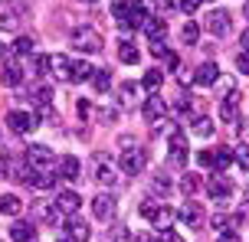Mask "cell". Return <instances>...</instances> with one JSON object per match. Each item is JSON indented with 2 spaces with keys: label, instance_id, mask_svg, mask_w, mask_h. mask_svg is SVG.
<instances>
[{
  "label": "cell",
  "instance_id": "obj_1",
  "mask_svg": "<svg viewBox=\"0 0 249 242\" xmlns=\"http://www.w3.org/2000/svg\"><path fill=\"white\" fill-rule=\"evenodd\" d=\"M102 33L95 30V26H79V30H72V46L79 52H102Z\"/></svg>",
  "mask_w": 249,
  "mask_h": 242
},
{
  "label": "cell",
  "instance_id": "obj_2",
  "mask_svg": "<svg viewBox=\"0 0 249 242\" xmlns=\"http://www.w3.org/2000/svg\"><path fill=\"white\" fill-rule=\"evenodd\" d=\"M144 164H148V151H144V147H135V144H131V147H124L122 157H118L122 174H131V177H135V174H141V170H144Z\"/></svg>",
  "mask_w": 249,
  "mask_h": 242
},
{
  "label": "cell",
  "instance_id": "obj_3",
  "mask_svg": "<svg viewBox=\"0 0 249 242\" xmlns=\"http://www.w3.org/2000/svg\"><path fill=\"white\" fill-rule=\"evenodd\" d=\"M7 128H10L13 134H33L39 128V118L33 115V112H20V108H17V112L7 115Z\"/></svg>",
  "mask_w": 249,
  "mask_h": 242
},
{
  "label": "cell",
  "instance_id": "obj_4",
  "mask_svg": "<svg viewBox=\"0 0 249 242\" xmlns=\"http://www.w3.org/2000/svg\"><path fill=\"white\" fill-rule=\"evenodd\" d=\"M115 213H118V200H115L112 193H99L95 200H92V216L102 219V223H112Z\"/></svg>",
  "mask_w": 249,
  "mask_h": 242
},
{
  "label": "cell",
  "instance_id": "obj_5",
  "mask_svg": "<svg viewBox=\"0 0 249 242\" xmlns=\"http://www.w3.org/2000/svg\"><path fill=\"white\" fill-rule=\"evenodd\" d=\"M26 164L30 170H53V151L46 144H33V147H26Z\"/></svg>",
  "mask_w": 249,
  "mask_h": 242
},
{
  "label": "cell",
  "instance_id": "obj_6",
  "mask_svg": "<svg viewBox=\"0 0 249 242\" xmlns=\"http://www.w3.org/2000/svg\"><path fill=\"white\" fill-rule=\"evenodd\" d=\"M207 193H210V200H230L233 196V180L226 177V174H210Z\"/></svg>",
  "mask_w": 249,
  "mask_h": 242
},
{
  "label": "cell",
  "instance_id": "obj_7",
  "mask_svg": "<svg viewBox=\"0 0 249 242\" xmlns=\"http://www.w3.org/2000/svg\"><path fill=\"white\" fill-rule=\"evenodd\" d=\"M184 226H194V229H200L203 226V210H200V203H194V200H184V206L174 213Z\"/></svg>",
  "mask_w": 249,
  "mask_h": 242
},
{
  "label": "cell",
  "instance_id": "obj_8",
  "mask_svg": "<svg viewBox=\"0 0 249 242\" xmlns=\"http://www.w3.org/2000/svg\"><path fill=\"white\" fill-rule=\"evenodd\" d=\"M187 157H190V151H187V141H184V134L177 131L174 138H171V147H167V164L184 167V164H187Z\"/></svg>",
  "mask_w": 249,
  "mask_h": 242
},
{
  "label": "cell",
  "instance_id": "obj_9",
  "mask_svg": "<svg viewBox=\"0 0 249 242\" xmlns=\"http://www.w3.org/2000/svg\"><path fill=\"white\" fill-rule=\"evenodd\" d=\"M230 26H233L230 10H213L210 16H207V30H210L213 36H226V33H230Z\"/></svg>",
  "mask_w": 249,
  "mask_h": 242
},
{
  "label": "cell",
  "instance_id": "obj_10",
  "mask_svg": "<svg viewBox=\"0 0 249 242\" xmlns=\"http://www.w3.org/2000/svg\"><path fill=\"white\" fill-rule=\"evenodd\" d=\"M216 79H220V65L213 63V59H207V63H203L197 72H194V85H200V89H210Z\"/></svg>",
  "mask_w": 249,
  "mask_h": 242
},
{
  "label": "cell",
  "instance_id": "obj_11",
  "mask_svg": "<svg viewBox=\"0 0 249 242\" xmlns=\"http://www.w3.org/2000/svg\"><path fill=\"white\" fill-rule=\"evenodd\" d=\"M79 170H82V164L72 154H62L56 161V177H62V180H79Z\"/></svg>",
  "mask_w": 249,
  "mask_h": 242
},
{
  "label": "cell",
  "instance_id": "obj_12",
  "mask_svg": "<svg viewBox=\"0 0 249 242\" xmlns=\"http://www.w3.org/2000/svg\"><path fill=\"white\" fill-rule=\"evenodd\" d=\"M144 121H151V125H158V121H164V112H167V105H164L161 95H148L144 98Z\"/></svg>",
  "mask_w": 249,
  "mask_h": 242
},
{
  "label": "cell",
  "instance_id": "obj_13",
  "mask_svg": "<svg viewBox=\"0 0 249 242\" xmlns=\"http://www.w3.org/2000/svg\"><path fill=\"white\" fill-rule=\"evenodd\" d=\"M220 118L223 121H239V92H226L223 102H220Z\"/></svg>",
  "mask_w": 249,
  "mask_h": 242
},
{
  "label": "cell",
  "instance_id": "obj_14",
  "mask_svg": "<svg viewBox=\"0 0 249 242\" xmlns=\"http://www.w3.org/2000/svg\"><path fill=\"white\" fill-rule=\"evenodd\" d=\"M26 187H33V190H56V174H50V170H30Z\"/></svg>",
  "mask_w": 249,
  "mask_h": 242
},
{
  "label": "cell",
  "instance_id": "obj_15",
  "mask_svg": "<svg viewBox=\"0 0 249 242\" xmlns=\"http://www.w3.org/2000/svg\"><path fill=\"white\" fill-rule=\"evenodd\" d=\"M56 210H59L62 216L69 219V216H75L79 213V193H72V190H62L59 196H56Z\"/></svg>",
  "mask_w": 249,
  "mask_h": 242
},
{
  "label": "cell",
  "instance_id": "obj_16",
  "mask_svg": "<svg viewBox=\"0 0 249 242\" xmlns=\"http://www.w3.org/2000/svg\"><path fill=\"white\" fill-rule=\"evenodd\" d=\"M66 232H69V242H89V236H92V229H89L79 216L66 219Z\"/></svg>",
  "mask_w": 249,
  "mask_h": 242
},
{
  "label": "cell",
  "instance_id": "obj_17",
  "mask_svg": "<svg viewBox=\"0 0 249 242\" xmlns=\"http://www.w3.org/2000/svg\"><path fill=\"white\" fill-rule=\"evenodd\" d=\"M95 177H99V183H105V187H115V180H118L115 167L108 164L102 154H95Z\"/></svg>",
  "mask_w": 249,
  "mask_h": 242
},
{
  "label": "cell",
  "instance_id": "obj_18",
  "mask_svg": "<svg viewBox=\"0 0 249 242\" xmlns=\"http://www.w3.org/2000/svg\"><path fill=\"white\" fill-rule=\"evenodd\" d=\"M10 239L13 242H36V226H33V223H13Z\"/></svg>",
  "mask_w": 249,
  "mask_h": 242
},
{
  "label": "cell",
  "instance_id": "obj_19",
  "mask_svg": "<svg viewBox=\"0 0 249 242\" xmlns=\"http://www.w3.org/2000/svg\"><path fill=\"white\" fill-rule=\"evenodd\" d=\"M23 65H17V63H10V65H3V72H0V82L7 85V89H17L20 82H23Z\"/></svg>",
  "mask_w": 249,
  "mask_h": 242
},
{
  "label": "cell",
  "instance_id": "obj_20",
  "mask_svg": "<svg viewBox=\"0 0 249 242\" xmlns=\"http://www.w3.org/2000/svg\"><path fill=\"white\" fill-rule=\"evenodd\" d=\"M53 76L59 82H72V59L69 56H53Z\"/></svg>",
  "mask_w": 249,
  "mask_h": 242
},
{
  "label": "cell",
  "instance_id": "obj_21",
  "mask_svg": "<svg viewBox=\"0 0 249 242\" xmlns=\"http://www.w3.org/2000/svg\"><path fill=\"white\" fill-rule=\"evenodd\" d=\"M0 213H3V216H20V213H23V200H20L17 193H3V196H0Z\"/></svg>",
  "mask_w": 249,
  "mask_h": 242
},
{
  "label": "cell",
  "instance_id": "obj_22",
  "mask_svg": "<svg viewBox=\"0 0 249 242\" xmlns=\"http://www.w3.org/2000/svg\"><path fill=\"white\" fill-rule=\"evenodd\" d=\"M141 30L148 33V39H151V43H158V39H164V33H167V23H164L161 16H148Z\"/></svg>",
  "mask_w": 249,
  "mask_h": 242
},
{
  "label": "cell",
  "instance_id": "obj_23",
  "mask_svg": "<svg viewBox=\"0 0 249 242\" xmlns=\"http://www.w3.org/2000/svg\"><path fill=\"white\" fill-rule=\"evenodd\" d=\"M233 164V147H220V151H213V170L216 174H226Z\"/></svg>",
  "mask_w": 249,
  "mask_h": 242
},
{
  "label": "cell",
  "instance_id": "obj_24",
  "mask_svg": "<svg viewBox=\"0 0 249 242\" xmlns=\"http://www.w3.org/2000/svg\"><path fill=\"white\" fill-rule=\"evenodd\" d=\"M190 128H194V134H197V138H213V131H216V125H213L207 115H197Z\"/></svg>",
  "mask_w": 249,
  "mask_h": 242
},
{
  "label": "cell",
  "instance_id": "obj_25",
  "mask_svg": "<svg viewBox=\"0 0 249 242\" xmlns=\"http://www.w3.org/2000/svg\"><path fill=\"white\" fill-rule=\"evenodd\" d=\"M0 30H3V33H17V30H20V13L17 10H0Z\"/></svg>",
  "mask_w": 249,
  "mask_h": 242
},
{
  "label": "cell",
  "instance_id": "obj_26",
  "mask_svg": "<svg viewBox=\"0 0 249 242\" xmlns=\"http://www.w3.org/2000/svg\"><path fill=\"white\" fill-rule=\"evenodd\" d=\"M118 59H122L124 65H135L138 59H141V52H138L135 43H122V46H118Z\"/></svg>",
  "mask_w": 249,
  "mask_h": 242
},
{
  "label": "cell",
  "instance_id": "obj_27",
  "mask_svg": "<svg viewBox=\"0 0 249 242\" xmlns=\"http://www.w3.org/2000/svg\"><path fill=\"white\" fill-rule=\"evenodd\" d=\"M92 72H95V69H92L89 63H82V59L75 63V59H72V82H89V79H92Z\"/></svg>",
  "mask_w": 249,
  "mask_h": 242
},
{
  "label": "cell",
  "instance_id": "obj_28",
  "mask_svg": "<svg viewBox=\"0 0 249 242\" xmlns=\"http://www.w3.org/2000/svg\"><path fill=\"white\" fill-rule=\"evenodd\" d=\"M161 82H164L161 69H148V72H144V79H141V85H144L148 92H158V89H161Z\"/></svg>",
  "mask_w": 249,
  "mask_h": 242
},
{
  "label": "cell",
  "instance_id": "obj_29",
  "mask_svg": "<svg viewBox=\"0 0 249 242\" xmlns=\"http://www.w3.org/2000/svg\"><path fill=\"white\" fill-rule=\"evenodd\" d=\"M171 219H174V210H167V206H158V213H154V229H167L171 226Z\"/></svg>",
  "mask_w": 249,
  "mask_h": 242
},
{
  "label": "cell",
  "instance_id": "obj_30",
  "mask_svg": "<svg viewBox=\"0 0 249 242\" xmlns=\"http://www.w3.org/2000/svg\"><path fill=\"white\" fill-rule=\"evenodd\" d=\"M92 85H95L99 92H108V85H112V72H108V69H95V72H92Z\"/></svg>",
  "mask_w": 249,
  "mask_h": 242
},
{
  "label": "cell",
  "instance_id": "obj_31",
  "mask_svg": "<svg viewBox=\"0 0 249 242\" xmlns=\"http://www.w3.org/2000/svg\"><path fill=\"white\" fill-rule=\"evenodd\" d=\"M180 39H184L187 46H194V43L200 39V26L194 23V20H187V23H184V30H180Z\"/></svg>",
  "mask_w": 249,
  "mask_h": 242
},
{
  "label": "cell",
  "instance_id": "obj_32",
  "mask_svg": "<svg viewBox=\"0 0 249 242\" xmlns=\"http://www.w3.org/2000/svg\"><path fill=\"white\" fill-rule=\"evenodd\" d=\"M174 115H177V121H184V118L190 115V95H187V92L174 102Z\"/></svg>",
  "mask_w": 249,
  "mask_h": 242
},
{
  "label": "cell",
  "instance_id": "obj_33",
  "mask_svg": "<svg viewBox=\"0 0 249 242\" xmlns=\"http://www.w3.org/2000/svg\"><path fill=\"white\" fill-rule=\"evenodd\" d=\"M95 118H99L102 125H112L115 118H118V108H115V105H102L99 112H95Z\"/></svg>",
  "mask_w": 249,
  "mask_h": 242
},
{
  "label": "cell",
  "instance_id": "obj_34",
  "mask_svg": "<svg viewBox=\"0 0 249 242\" xmlns=\"http://www.w3.org/2000/svg\"><path fill=\"white\" fill-rule=\"evenodd\" d=\"M131 7H135V3H128V0H115V3H112V16L118 20V23H122L124 16L131 13Z\"/></svg>",
  "mask_w": 249,
  "mask_h": 242
},
{
  "label": "cell",
  "instance_id": "obj_35",
  "mask_svg": "<svg viewBox=\"0 0 249 242\" xmlns=\"http://www.w3.org/2000/svg\"><path fill=\"white\" fill-rule=\"evenodd\" d=\"M13 52H17V56H30V52H33V36H17Z\"/></svg>",
  "mask_w": 249,
  "mask_h": 242
},
{
  "label": "cell",
  "instance_id": "obj_36",
  "mask_svg": "<svg viewBox=\"0 0 249 242\" xmlns=\"http://www.w3.org/2000/svg\"><path fill=\"white\" fill-rule=\"evenodd\" d=\"M33 72H36V76L53 72V56H36V59H33Z\"/></svg>",
  "mask_w": 249,
  "mask_h": 242
},
{
  "label": "cell",
  "instance_id": "obj_37",
  "mask_svg": "<svg viewBox=\"0 0 249 242\" xmlns=\"http://www.w3.org/2000/svg\"><path fill=\"white\" fill-rule=\"evenodd\" d=\"M233 157L239 161L243 170H249V144H236V147H233Z\"/></svg>",
  "mask_w": 249,
  "mask_h": 242
},
{
  "label": "cell",
  "instance_id": "obj_38",
  "mask_svg": "<svg viewBox=\"0 0 249 242\" xmlns=\"http://www.w3.org/2000/svg\"><path fill=\"white\" fill-rule=\"evenodd\" d=\"M50 98H53V89H50V85H39V89L33 92V102H36V105H50Z\"/></svg>",
  "mask_w": 249,
  "mask_h": 242
},
{
  "label": "cell",
  "instance_id": "obj_39",
  "mask_svg": "<svg viewBox=\"0 0 249 242\" xmlns=\"http://www.w3.org/2000/svg\"><path fill=\"white\" fill-rule=\"evenodd\" d=\"M105 242H131V236H128V232H124L122 226H115V229L108 232V236H105Z\"/></svg>",
  "mask_w": 249,
  "mask_h": 242
},
{
  "label": "cell",
  "instance_id": "obj_40",
  "mask_svg": "<svg viewBox=\"0 0 249 242\" xmlns=\"http://www.w3.org/2000/svg\"><path fill=\"white\" fill-rule=\"evenodd\" d=\"M135 7L144 13V16H154V10H158V0H138Z\"/></svg>",
  "mask_w": 249,
  "mask_h": 242
},
{
  "label": "cell",
  "instance_id": "obj_41",
  "mask_svg": "<svg viewBox=\"0 0 249 242\" xmlns=\"http://www.w3.org/2000/svg\"><path fill=\"white\" fill-rule=\"evenodd\" d=\"M151 187H154V190H158V193H167V190H171V180L164 177V174H158V177L151 180Z\"/></svg>",
  "mask_w": 249,
  "mask_h": 242
},
{
  "label": "cell",
  "instance_id": "obj_42",
  "mask_svg": "<svg viewBox=\"0 0 249 242\" xmlns=\"http://www.w3.org/2000/svg\"><path fill=\"white\" fill-rule=\"evenodd\" d=\"M135 95H138V85H135V82H124V85H122V102L128 105Z\"/></svg>",
  "mask_w": 249,
  "mask_h": 242
},
{
  "label": "cell",
  "instance_id": "obj_43",
  "mask_svg": "<svg viewBox=\"0 0 249 242\" xmlns=\"http://www.w3.org/2000/svg\"><path fill=\"white\" fill-rule=\"evenodd\" d=\"M200 3H203V0H180V10H184L187 16H194V13L200 10Z\"/></svg>",
  "mask_w": 249,
  "mask_h": 242
},
{
  "label": "cell",
  "instance_id": "obj_44",
  "mask_svg": "<svg viewBox=\"0 0 249 242\" xmlns=\"http://www.w3.org/2000/svg\"><path fill=\"white\" fill-rule=\"evenodd\" d=\"M197 183H200V180L194 177V174H187V177L180 180V190H184V193H194V190H197Z\"/></svg>",
  "mask_w": 249,
  "mask_h": 242
},
{
  "label": "cell",
  "instance_id": "obj_45",
  "mask_svg": "<svg viewBox=\"0 0 249 242\" xmlns=\"http://www.w3.org/2000/svg\"><path fill=\"white\" fill-rule=\"evenodd\" d=\"M236 69L243 72V76H249V52H239L236 56Z\"/></svg>",
  "mask_w": 249,
  "mask_h": 242
},
{
  "label": "cell",
  "instance_id": "obj_46",
  "mask_svg": "<svg viewBox=\"0 0 249 242\" xmlns=\"http://www.w3.org/2000/svg\"><path fill=\"white\" fill-rule=\"evenodd\" d=\"M216 242H243V239H239V232H236V229H223Z\"/></svg>",
  "mask_w": 249,
  "mask_h": 242
},
{
  "label": "cell",
  "instance_id": "obj_47",
  "mask_svg": "<svg viewBox=\"0 0 249 242\" xmlns=\"http://www.w3.org/2000/svg\"><path fill=\"white\" fill-rule=\"evenodd\" d=\"M89 112H92V105H89L86 98H79V102H75V115H79V118H89Z\"/></svg>",
  "mask_w": 249,
  "mask_h": 242
},
{
  "label": "cell",
  "instance_id": "obj_48",
  "mask_svg": "<svg viewBox=\"0 0 249 242\" xmlns=\"http://www.w3.org/2000/svg\"><path fill=\"white\" fill-rule=\"evenodd\" d=\"M197 164L200 167H213V151H200L197 154Z\"/></svg>",
  "mask_w": 249,
  "mask_h": 242
},
{
  "label": "cell",
  "instance_id": "obj_49",
  "mask_svg": "<svg viewBox=\"0 0 249 242\" xmlns=\"http://www.w3.org/2000/svg\"><path fill=\"white\" fill-rule=\"evenodd\" d=\"M164 65L167 69H180V59H177L174 52H164Z\"/></svg>",
  "mask_w": 249,
  "mask_h": 242
},
{
  "label": "cell",
  "instance_id": "obj_50",
  "mask_svg": "<svg viewBox=\"0 0 249 242\" xmlns=\"http://www.w3.org/2000/svg\"><path fill=\"white\" fill-rule=\"evenodd\" d=\"M0 177H10V157L0 154Z\"/></svg>",
  "mask_w": 249,
  "mask_h": 242
},
{
  "label": "cell",
  "instance_id": "obj_51",
  "mask_svg": "<svg viewBox=\"0 0 249 242\" xmlns=\"http://www.w3.org/2000/svg\"><path fill=\"white\" fill-rule=\"evenodd\" d=\"M154 213H158V206H154V203H141V216H144V219H154Z\"/></svg>",
  "mask_w": 249,
  "mask_h": 242
},
{
  "label": "cell",
  "instance_id": "obj_52",
  "mask_svg": "<svg viewBox=\"0 0 249 242\" xmlns=\"http://www.w3.org/2000/svg\"><path fill=\"white\" fill-rule=\"evenodd\" d=\"M151 52H154V56H161V59H164V52H167V46H164V39H158V43H151Z\"/></svg>",
  "mask_w": 249,
  "mask_h": 242
},
{
  "label": "cell",
  "instance_id": "obj_53",
  "mask_svg": "<svg viewBox=\"0 0 249 242\" xmlns=\"http://www.w3.org/2000/svg\"><path fill=\"white\" fill-rule=\"evenodd\" d=\"M177 79H180V82H194V72H187V69H177Z\"/></svg>",
  "mask_w": 249,
  "mask_h": 242
},
{
  "label": "cell",
  "instance_id": "obj_54",
  "mask_svg": "<svg viewBox=\"0 0 249 242\" xmlns=\"http://www.w3.org/2000/svg\"><path fill=\"white\" fill-rule=\"evenodd\" d=\"M239 43H243V52H249V30H243V33H239Z\"/></svg>",
  "mask_w": 249,
  "mask_h": 242
},
{
  "label": "cell",
  "instance_id": "obj_55",
  "mask_svg": "<svg viewBox=\"0 0 249 242\" xmlns=\"http://www.w3.org/2000/svg\"><path fill=\"white\" fill-rule=\"evenodd\" d=\"M164 7H167V10H174V7H180V0H164Z\"/></svg>",
  "mask_w": 249,
  "mask_h": 242
},
{
  "label": "cell",
  "instance_id": "obj_56",
  "mask_svg": "<svg viewBox=\"0 0 249 242\" xmlns=\"http://www.w3.org/2000/svg\"><path fill=\"white\" fill-rule=\"evenodd\" d=\"M243 16H246V20H249V0H246V7H243Z\"/></svg>",
  "mask_w": 249,
  "mask_h": 242
},
{
  "label": "cell",
  "instance_id": "obj_57",
  "mask_svg": "<svg viewBox=\"0 0 249 242\" xmlns=\"http://www.w3.org/2000/svg\"><path fill=\"white\" fill-rule=\"evenodd\" d=\"M3 56H7V46H3V43H0V59H3Z\"/></svg>",
  "mask_w": 249,
  "mask_h": 242
},
{
  "label": "cell",
  "instance_id": "obj_58",
  "mask_svg": "<svg viewBox=\"0 0 249 242\" xmlns=\"http://www.w3.org/2000/svg\"><path fill=\"white\" fill-rule=\"evenodd\" d=\"M82 3H95V0H82Z\"/></svg>",
  "mask_w": 249,
  "mask_h": 242
},
{
  "label": "cell",
  "instance_id": "obj_59",
  "mask_svg": "<svg viewBox=\"0 0 249 242\" xmlns=\"http://www.w3.org/2000/svg\"><path fill=\"white\" fill-rule=\"evenodd\" d=\"M203 3H213V0H203Z\"/></svg>",
  "mask_w": 249,
  "mask_h": 242
},
{
  "label": "cell",
  "instance_id": "obj_60",
  "mask_svg": "<svg viewBox=\"0 0 249 242\" xmlns=\"http://www.w3.org/2000/svg\"><path fill=\"white\" fill-rule=\"evenodd\" d=\"M59 242H69V239H59Z\"/></svg>",
  "mask_w": 249,
  "mask_h": 242
}]
</instances>
